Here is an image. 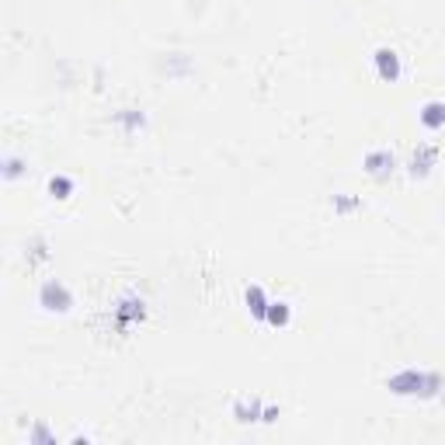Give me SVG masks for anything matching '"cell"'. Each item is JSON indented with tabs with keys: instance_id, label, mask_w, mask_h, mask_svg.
Here are the masks:
<instances>
[{
	"instance_id": "cell-1",
	"label": "cell",
	"mask_w": 445,
	"mask_h": 445,
	"mask_svg": "<svg viewBox=\"0 0 445 445\" xmlns=\"http://www.w3.org/2000/svg\"><path fill=\"white\" fill-rule=\"evenodd\" d=\"M379 70L386 77H396V56L393 52H379Z\"/></svg>"
},
{
	"instance_id": "cell-2",
	"label": "cell",
	"mask_w": 445,
	"mask_h": 445,
	"mask_svg": "<svg viewBox=\"0 0 445 445\" xmlns=\"http://www.w3.org/2000/svg\"><path fill=\"white\" fill-rule=\"evenodd\" d=\"M442 119H445V115H442V108H438V104H431V108H428V115H424V122H428V125H438Z\"/></svg>"
}]
</instances>
